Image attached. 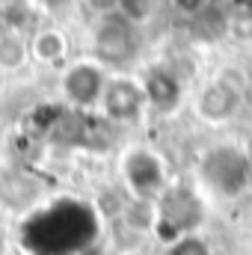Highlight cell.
I'll list each match as a JSON object with an SVG mask.
<instances>
[{
	"mask_svg": "<svg viewBox=\"0 0 252 255\" xmlns=\"http://www.w3.org/2000/svg\"><path fill=\"white\" fill-rule=\"evenodd\" d=\"M95 232L92 211L77 202H60L27 226V244L36 255H68L89 244Z\"/></svg>",
	"mask_w": 252,
	"mask_h": 255,
	"instance_id": "obj_1",
	"label": "cell"
},
{
	"mask_svg": "<svg viewBox=\"0 0 252 255\" xmlns=\"http://www.w3.org/2000/svg\"><path fill=\"white\" fill-rule=\"evenodd\" d=\"M202 175L205 181L223 196H235V193L247 190L252 181V163L235 148H217L205 157L202 163Z\"/></svg>",
	"mask_w": 252,
	"mask_h": 255,
	"instance_id": "obj_2",
	"label": "cell"
},
{
	"mask_svg": "<svg viewBox=\"0 0 252 255\" xmlns=\"http://www.w3.org/2000/svg\"><path fill=\"white\" fill-rule=\"evenodd\" d=\"M199 220H202V208H199L196 196L190 190H172L163 196L157 229H172V244L187 238L190 232L199 226Z\"/></svg>",
	"mask_w": 252,
	"mask_h": 255,
	"instance_id": "obj_3",
	"label": "cell"
},
{
	"mask_svg": "<svg viewBox=\"0 0 252 255\" xmlns=\"http://www.w3.org/2000/svg\"><path fill=\"white\" fill-rule=\"evenodd\" d=\"M101 89H104L101 68H95V65H89V63L68 68V74H65V95L74 104H80V107L92 104L101 95Z\"/></svg>",
	"mask_w": 252,
	"mask_h": 255,
	"instance_id": "obj_4",
	"label": "cell"
},
{
	"mask_svg": "<svg viewBox=\"0 0 252 255\" xmlns=\"http://www.w3.org/2000/svg\"><path fill=\"white\" fill-rule=\"evenodd\" d=\"M98 54L110 63H122L133 54V39H130V30L125 21L113 18L98 30Z\"/></svg>",
	"mask_w": 252,
	"mask_h": 255,
	"instance_id": "obj_5",
	"label": "cell"
},
{
	"mask_svg": "<svg viewBox=\"0 0 252 255\" xmlns=\"http://www.w3.org/2000/svg\"><path fill=\"white\" fill-rule=\"evenodd\" d=\"M127 178H130V187L142 196L148 193H157L163 184V169L157 163V157L145 154V151H133L127 157Z\"/></svg>",
	"mask_w": 252,
	"mask_h": 255,
	"instance_id": "obj_6",
	"label": "cell"
},
{
	"mask_svg": "<svg viewBox=\"0 0 252 255\" xmlns=\"http://www.w3.org/2000/svg\"><path fill=\"white\" fill-rule=\"evenodd\" d=\"M139 104H142V95L133 89V83L116 80V83L104 86V107H107V113L113 119H130V116H136Z\"/></svg>",
	"mask_w": 252,
	"mask_h": 255,
	"instance_id": "obj_7",
	"label": "cell"
},
{
	"mask_svg": "<svg viewBox=\"0 0 252 255\" xmlns=\"http://www.w3.org/2000/svg\"><path fill=\"white\" fill-rule=\"evenodd\" d=\"M235 104H238L235 92L229 86H223V83H214V86L205 89V95L199 101V110H202V116L220 122V119H229L235 113Z\"/></svg>",
	"mask_w": 252,
	"mask_h": 255,
	"instance_id": "obj_8",
	"label": "cell"
},
{
	"mask_svg": "<svg viewBox=\"0 0 252 255\" xmlns=\"http://www.w3.org/2000/svg\"><path fill=\"white\" fill-rule=\"evenodd\" d=\"M145 95H148L157 107L169 110V107L178 101V83H175V77H172V74H166V71H154V74L148 77Z\"/></svg>",
	"mask_w": 252,
	"mask_h": 255,
	"instance_id": "obj_9",
	"label": "cell"
},
{
	"mask_svg": "<svg viewBox=\"0 0 252 255\" xmlns=\"http://www.w3.org/2000/svg\"><path fill=\"white\" fill-rule=\"evenodd\" d=\"M33 51H36L39 60H45V63H57V60H63V54H65V42H63L60 33H42V36H36Z\"/></svg>",
	"mask_w": 252,
	"mask_h": 255,
	"instance_id": "obj_10",
	"label": "cell"
},
{
	"mask_svg": "<svg viewBox=\"0 0 252 255\" xmlns=\"http://www.w3.org/2000/svg\"><path fill=\"white\" fill-rule=\"evenodd\" d=\"M169 255H211V250H208V244H202L199 238L187 235V238H181V241H175V244L169 247Z\"/></svg>",
	"mask_w": 252,
	"mask_h": 255,
	"instance_id": "obj_11",
	"label": "cell"
}]
</instances>
